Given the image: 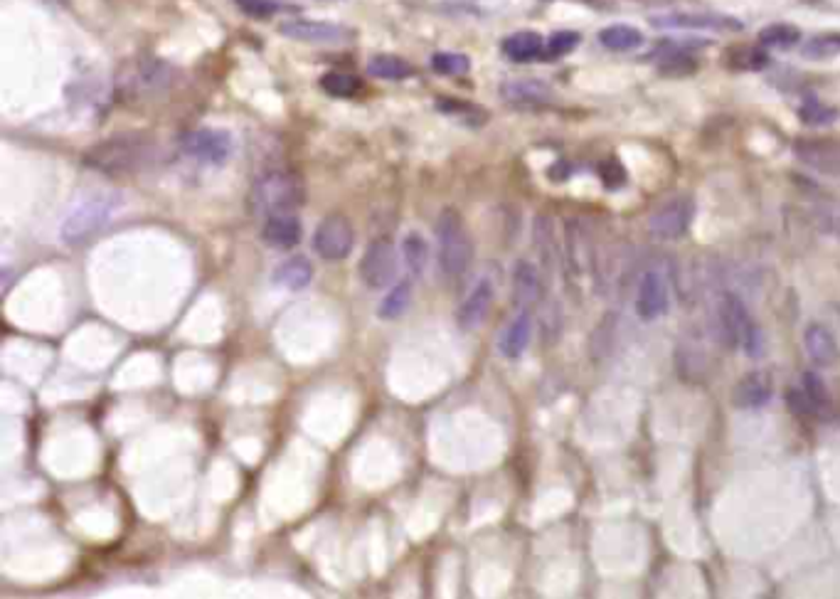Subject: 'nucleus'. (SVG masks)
<instances>
[{
	"label": "nucleus",
	"mask_w": 840,
	"mask_h": 599,
	"mask_svg": "<svg viewBox=\"0 0 840 599\" xmlns=\"http://www.w3.org/2000/svg\"><path fill=\"white\" fill-rule=\"evenodd\" d=\"M599 173H602V180L609 185V188H619V185L626 183L624 166H621L619 161H614V158H609V161L599 168Z\"/></svg>",
	"instance_id": "58836bf2"
},
{
	"label": "nucleus",
	"mask_w": 840,
	"mask_h": 599,
	"mask_svg": "<svg viewBox=\"0 0 840 599\" xmlns=\"http://www.w3.org/2000/svg\"><path fill=\"white\" fill-rule=\"evenodd\" d=\"M656 28H678V30H712V33H737L742 30L740 20L720 13H698V10H678V13H663L653 18Z\"/></svg>",
	"instance_id": "4468645a"
},
{
	"label": "nucleus",
	"mask_w": 840,
	"mask_h": 599,
	"mask_svg": "<svg viewBox=\"0 0 840 599\" xmlns=\"http://www.w3.org/2000/svg\"><path fill=\"white\" fill-rule=\"evenodd\" d=\"M579 45V35L572 33V30H562V33H555L547 42V55L550 57H562L567 52H572L574 47Z\"/></svg>",
	"instance_id": "e433bc0d"
},
{
	"label": "nucleus",
	"mask_w": 840,
	"mask_h": 599,
	"mask_svg": "<svg viewBox=\"0 0 840 599\" xmlns=\"http://www.w3.org/2000/svg\"><path fill=\"white\" fill-rule=\"evenodd\" d=\"M409 301H412V284H409L407 279H402V282L392 286L390 294L382 299L377 316H380L382 321H395V318H400L404 311H407Z\"/></svg>",
	"instance_id": "c756f323"
},
{
	"label": "nucleus",
	"mask_w": 840,
	"mask_h": 599,
	"mask_svg": "<svg viewBox=\"0 0 840 599\" xmlns=\"http://www.w3.org/2000/svg\"><path fill=\"white\" fill-rule=\"evenodd\" d=\"M397 269H400V259H397V249L392 242L375 240L365 247L363 259H360V282L368 289H385V286L395 284Z\"/></svg>",
	"instance_id": "6e6552de"
},
{
	"label": "nucleus",
	"mask_w": 840,
	"mask_h": 599,
	"mask_svg": "<svg viewBox=\"0 0 840 599\" xmlns=\"http://www.w3.org/2000/svg\"><path fill=\"white\" fill-rule=\"evenodd\" d=\"M493 301H496V284H493L491 274H478L476 282L469 286V291L461 299L459 311H456L459 326L464 331H476L478 326H483Z\"/></svg>",
	"instance_id": "f8f14e48"
},
{
	"label": "nucleus",
	"mask_w": 840,
	"mask_h": 599,
	"mask_svg": "<svg viewBox=\"0 0 840 599\" xmlns=\"http://www.w3.org/2000/svg\"><path fill=\"white\" fill-rule=\"evenodd\" d=\"M303 225L296 212L271 215L262 225V242L274 249H291L301 242Z\"/></svg>",
	"instance_id": "f3484780"
},
{
	"label": "nucleus",
	"mask_w": 840,
	"mask_h": 599,
	"mask_svg": "<svg viewBox=\"0 0 840 599\" xmlns=\"http://www.w3.org/2000/svg\"><path fill=\"white\" fill-rule=\"evenodd\" d=\"M542 269L530 259H518L513 264V304L518 311H530L542 299Z\"/></svg>",
	"instance_id": "2eb2a0df"
},
{
	"label": "nucleus",
	"mask_w": 840,
	"mask_h": 599,
	"mask_svg": "<svg viewBox=\"0 0 840 599\" xmlns=\"http://www.w3.org/2000/svg\"><path fill=\"white\" fill-rule=\"evenodd\" d=\"M432 70L446 77H461L471 70V60L461 52H437L432 57Z\"/></svg>",
	"instance_id": "72a5a7b5"
},
{
	"label": "nucleus",
	"mask_w": 840,
	"mask_h": 599,
	"mask_svg": "<svg viewBox=\"0 0 840 599\" xmlns=\"http://www.w3.org/2000/svg\"><path fill=\"white\" fill-rule=\"evenodd\" d=\"M799 116L806 126H831L838 119V109L816 102V99H808V102L801 104Z\"/></svg>",
	"instance_id": "f704fd0d"
},
{
	"label": "nucleus",
	"mask_w": 840,
	"mask_h": 599,
	"mask_svg": "<svg viewBox=\"0 0 840 599\" xmlns=\"http://www.w3.org/2000/svg\"><path fill=\"white\" fill-rule=\"evenodd\" d=\"M530 338H533V316L530 311H518L513 321L505 326L501 341H498V348H501L503 358H520L528 348Z\"/></svg>",
	"instance_id": "aec40b11"
},
{
	"label": "nucleus",
	"mask_w": 840,
	"mask_h": 599,
	"mask_svg": "<svg viewBox=\"0 0 840 599\" xmlns=\"http://www.w3.org/2000/svg\"><path fill=\"white\" fill-rule=\"evenodd\" d=\"M599 42L611 52H629L643 45V35L631 25H609L599 33Z\"/></svg>",
	"instance_id": "bb28decb"
},
{
	"label": "nucleus",
	"mask_w": 840,
	"mask_h": 599,
	"mask_svg": "<svg viewBox=\"0 0 840 599\" xmlns=\"http://www.w3.org/2000/svg\"><path fill=\"white\" fill-rule=\"evenodd\" d=\"M156 158V143L146 134H119L87 151L84 163L106 176H129L143 171Z\"/></svg>",
	"instance_id": "f257e3e1"
},
{
	"label": "nucleus",
	"mask_w": 840,
	"mask_h": 599,
	"mask_svg": "<svg viewBox=\"0 0 840 599\" xmlns=\"http://www.w3.org/2000/svg\"><path fill=\"white\" fill-rule=\"evenodd\" d=\"M808 60H828L840 52V35H818L801 47Z\"/></svg>",
	"instance_id": "c9c22d12"
},
{
	"label": "nucleus",
	"mask_w": 840,
	"mask_h": 599,
	"mask_svg": "<svg viewBox=\"0 0 840 599\" xmlns=\"http://www.w3.org/2000/svg\"><path fill=\"white\" fill-rule=\"evenodd\" d=\"M368 72L377 79H387V82H400V79H407L414 74V67L409 65L407 60L395 55H377L372 57Z\"/></svg>",
	"instance_id": "c85d7f7f"
},
{
	"label": "nucleus",
	"mask_w": 840,
	"mask_h": 599,
	"mask_svg": "<svg viewBox=\"0 0 840 599\" xmlns=\"http://www.w3.org/2000/svg\"><path fill=\"white\" fill-rule=\"evenodd\" d=\"M501 97L513 106H542L552 102V89L540 79H510L501 84Z\"/></svg>",
	"instance_id": "a211bd4d"
},
{
	"label": "nucleus",
	"mask_w": 840,
	"mask_h": 599,
	"mask_svg": "<svg viewBox=\"0 0 840 599\" xmlns=\"http://www.w3.org/2000/svg\"><path fill=\"white\" fill-rule=\"evenodd\" d=\"M794 156L821 176H840V139L806 136L794 143Z\"/></svg>",
	"instance_id": "9b49d317"
},
{
	"label": "nucleus",
	"mask_w": 840,
	"mask_h": 599,
	"mask_svg": "<svg viewBox=\"0 0 840 599\" xmlns=\"http://www.w3.org/2000/svg\"><path fill=\"white\" fill-rule=\"evenodd\" d=\"M759 42L764 47H779V50H789V47L799 45L801 42V30L794 28L789 23H774L769 28H764L759 33Z\"/></svg>",
	"instance_id": "2f4dec72"
},
{
	"label": "nucleus",
	"mask_w": 840,
	"mask_h": 599,
	"mask_svg": "<svg viewBox=\"0 0 840 599\" xmlns=\"http://www.w3.org/2000/svg\"><path fill=\"white\" fill-rule=\"evenodd\" d=\"M801 388L806 390V395L811 397L813 402V410H816V417H828L831 415V395H828V388L826 383H823L821 378H818L816 373H806L804 375V385Z\"/></svg>",
	"instance_id": "473e14b6"
},
{
	"label": "nucleus",
	"mask_w": 840,
	"mask_h": 599,
	"mask_svg": "<svg viewBox=\"0 0 840 599\" xmlns=\"http://www.w3.org/2000/svg\"><path fill=\"white\" fill-rule=\"evenodd\" d=\"M715 333L727 348H742L744 353L757 358L762 355V333L754 326L747 306L737 294L727 291L715 306Z\"/></svg>",
	"instance_id": "20e7f679"
},
{
	"label": "nucleus",
	"mask_w": 840,
	"mask_h": 599,
	"mask_svg": "<svg viewBox=\"0 0 840 599\" xmlns=\"http://www.w3.org/2000/svg\"><path fill=\"white\" fill-rule=\"evenodd\" d=\"M180 151L198 163L222 166V163L230 161L232 151H235V141H232L230 131L195 129L180 139Z\"/></svg>",
	"instance_id": "0eeeda50"
},
{
	"label": "nucleus",
	"mask_w": 840,
	"mask_h": 599,
	"mask_svg": "<svg viewBox=\"0 0 840 599\" xmlns=\"http://www.w3.org/2000/svg\"><path fill=\"white\" fill-rule=\"evenodd\" d=\"M355 247V230L345 215H326L318 222L316 232H313V249L326 262H340L348 259Z\"/></svg>",
	"instance_id": "423d86ee"
},
{
	"label": "nucleus",
	"mask_w": 840,
	"mask_h": 599,
	"mask_svg": "<svg viewBox=\"0 0 840 599\" xmlns=\"http://www.w3.org/2000/svg\"><path fill=\"white\" fill-rule=\"evenodd\" d=\"M116 208H119V200L114 195H92V198L82 200L62 222V240L72 247L84 245L114 217Z\"/></svg>",
	"instance_id": "39448f33"
},
{
	"label": "nucleus",
	"mask_w": 840,
	"mask_h": 599,
	"mask_svg": "<svg viewBox=\"0 0 840 599\" xmlns=\"http://www.w3.org/2000/svg\"><path fill=\"white\" fill-rule=\"evenodd\" d=\"M584 232L577 220L565 222V264L572 277H582L584 269Z\"/></svg>",
	"instance_id": "a878e982"
},
{
	"label": "nucleus",
	"mask_w": 840,
	"mask_h": 599,
	"mask_svg": "<svg viewBox=\"0 0 840 599\" xmlns=\"http://www.w3.org/2000/svg\"><path fill=\"white\" fill-rule=\"evenodd\" d=\"M503 55L513 62H533L545 55V40L533 30H523L503 40Z\"/></svg>",
	"instance_id": "5701e85b"
},
{
	"label": "nucleus",
	"mask_w": 840,
	"mask_h": 599,
	"mask_svg": "<svg viewBox=\"0 0 840 599\" xmlns=\"http://www.w3.org/2000/svg\"><path fill=\"white\" fill-rule=\"evenodd\" d=\"M237 5L254 18H269V15L284 10V5L274 3V0H237Z\"/></svg>",
	"instance_id": "4c0bfd02"
},
{
	"label": "nucleus",
	"mask_w": 840,
	"mask_h": 599,
	"mask_svg": "<svg viewBox=\"0 0 840 599\" xmlns=\"http://www.w3.org/2000/svg\"><path fill=\"white\" fill-rule=\"evenodd\" d=\"M695 215V203L690 195H675L651 215L648 230L658 240H680L690 230Z\"/></svg>",
	"instance_id": "9d476101"
},
{
	"label": "nucleus",
	"mask_w": 840,
	"mask_h": 599,
	"mask_svg": "<svg viewBox=\"0 0 840 599\" xmlns=\"http://www.w3.org/2000/svg\"><path fill=\"white\" fill-rule=\"evenodd\" d=\"M804 343L808 358L818 365V368H831V365L838 363L840 358V346L833 338V333L828 331L821 323H811L804 333Z\"/></svg>",
	"instance_id": "6ab92c4d"
},
{
	"label": "nucleus",
	"mask_w": 840,
	"mask_h": 599,
	"mask_svg": "<svg viewBox=\"0 0 840 599\" xmlns=\"http://www.w3.org/2000/svg\"><path fill=\"white\" fill-rule=\"evenodd\" d=\"M279 33L289 40L306 42V45H343L353 37V30L343 28V25L326 23V20H306L294 18L284 20L279 25Z\"/></svg>",
	"instance_id": "ddd939ff"
},
{
	"label": "nucleus",
	"mask_w": 840,
	"mask_h": 599,
	"mask_svg": "<svg viewBox=\"0 0 840 599\" xmlns=\"http://www.w3.org/2000/svg\"><path fill=\"white\" fill-rule=\"evenodd\" d=\"M303 203H306V185H303L299 173L284 171V168L269 171L254 180L247 198L249 212L254 217H264V220L271 215L296 212Z\"/></svg>",
	"instance_id": "f03ea898"
},
{
	"label": "nucleus",
	"mask_w": 840,
	"mask_h": 599,
	"mask_svg": "<svg viewBox=\"0 0 840 599\" xmlns=\"http://www.w3.org/2000/svg\"><path fill=\"white\" fill-rule=\"evenodd\" d=\"M668 311V286L666 279L658 272L648 269L643 272L639 282V296H636V314L643 321H653V318L663 316Z\"/></svg>",
	"instance_id": "dca6fc26"
},
{
	"label": "nucleus",
	"mask_w": 840,
	"mask_h": 599,
	"mask_svg": "<svg viewBox=\"0 0 840 599\" xmlns=\"http://www.w3.org/2000/svg\"><path fill=\"white\" fill-rule=\"evenodd\" d=\"M434 237L439 247V269L446 279L456 282L469 272L473 262V240L464 217L454 208H444L434 222Z\"/></svg>",
	"instance_id": "7ed1b4c3"
},
{
	"label": "nucleus",
	"mask_w": 840,
	"mask_h": 599,
	"mask_svg": "<svg viewBox=\"0 0 840 599\" xmlns=\"http://www.w3.org/2000/svg\"><path fill=\"white\" fill-rule=\"evenodd\" d=\"M772 397V383L764 373H749L744 375L740 383L732 390V402L742 410H754V407L767 405Z\"/></svg>",
	"instance_id": "412c9836"
},
{
	"label": "nucleus",
	"mask_w": 840,
	"mask_h": 599,
	"mask_svg": "<svg viewBox=\"0 0 840 599\" xmlns=\"http://www.w3.org/2000/svg\"><path fill=\"white\" fill-rule=\"evenodd\" d=\"M311 279H313L311 262H308L306 257H301V254H296V257H289L286 262H281L279 267L274 269L271 282L284 286V289H289V291H299V289H306V286L311 284Z\"/></svg>",
	"instance_id": "b1692460"
},
{
	"label": "nucleus",
	"mask_w": 840,
	"mask_h": 599,
	"mask_svg": "<svg viewBox=\"0 0 840 599\" xmlns=\"http://www.w3.org/2000/svg\"><path fill=\"white\" fill-rule=\"evenodd\" d=\"M661 52V62H658V72L668 74V77H688V74L698 72L700 62L695 60L690 52H685L678 45H666Z\"/></svg>",
	"instance_id": "393cba45"
},
{
	"label": "nucleus",
	"mask_w": 840,
	"mask_h": 599,
	"mask_svg": "<svg viewBox=\"0 0 840 599\" xmlns=\"http://www.w3.org/2000/svg\"><path fill=\"white\" fill-rule=\"evenodd\" d=\"M175 70L163 60H141L131 65L121 77V87L131 97H146V94H161L173 84Z\"/></svg>",
	"instance_id": "1a4fd4ad"
},
{
	"label": "nucleus",
	"mask_w": 840,
	"mask_h": 599,
	"mask_svg": "<svg viewBox=\"0 0 840 599\" xmlns=\"http://www.w3.org/2000/svg\"><path fill=\"white\" fill-rule=\"evenodd\" d=\"M402 257L412 277H422L429 264V245L419 232H409L402 240Z\"/></svg>",
	"instance_id": "cd10ccee"
},
{
	"label": "nucleus",
	"mask_w": 840,
	"mask_h": 599,
	"mask_svg": "<svg viewBox=\"0 0 840 599\" xmlns=\"http://www.w3.org/2000/svg\"><path fill=\"white\" fill-rule=\"evenodd\" d=\"M321 89L326 94H331V97H340V99H350L355 97V94L363 89V82H360L355 74H345V72H328L321 77Z\"/></svg>",
	"instance_id": "7c9ffc66"
},
{
	"label": "nucleus",
	"mask_w": 840,
	"mask_h": 599,
	"mask_svg": "<svg viewBox=\"0 0 840 599\" xmlns=\"http://www.w3.org/2000/svg\"><path fill=\"white\" fill-rule=\"evenodd\" d=\"M533 245L540 254V269L545 277H552L557 267V240H555V222L547 215H538L533 222Z\"/></svg>",
	"instance_id": "4be33fe9"
}]
</instances>
